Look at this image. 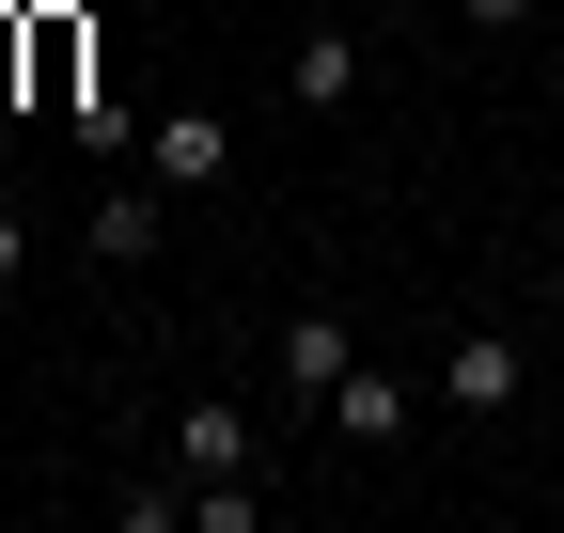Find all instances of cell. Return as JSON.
Here are the masks:
<instances>
[{"mask_svg":"<svg viewBox=\"0 0 564 533\" xmlns=\"http://www.w3.org/2000/svg\"><path fill=\"white\" fill-rule=\"evenodd\" d=\"M158 205H173L158 173H141V188H110V205H95V251H110V266H141V251H158Z\"/></svg>","mask_w":564,"mask_h":533,"instance_id":"obj_8","label":"cell"},{"mask_svg":"<svg viewBox=\"0 0 564 533\" xmlns=\"http://www.w3.org/2000/svg\"><path fill=\"white\" fill-rule=\"evenodd\" d=\"M345 361H361V346H345V314H282V346H267V377H282V409H329V392H345Z\"/></svg>","mask_w":564,"mask_h":533,"instance_id":"obj_2","label":"cell"},{"mask_svg":"<svg viewBox=\"0 0 564 533\" xmlns=\"http://www.w3.org/2000/svg\"><path fill=\"white\" fill-rule=\"evenodd\" d=\"M423 409H440V392H408V377H377V361H345V392H329V424L361 439V455H392V439H408Z\"/></svg>","mask_w":564,"mask_h":533,"instance_id":"obj_7","label":"cell"},{"mask_svg":"<svg viewBox=\"0 0 564 533\" xmlns=\"http://www.w3.org/2000/svg\"><path fill=\"white\" fill-rule=\"evenodd\" d=\"M141 173H158V188H220L236 173V126L220 110H158V126H141Z\"/></svg>","mask_w":564,"mask_h":533,"instance_id":"obj_3","label":"cell"},{"mask_svg":"<svg viewBox=\"0 0 564 533\" xmlns=\"http://www.w3.org/2000/svg\"><path fill=\"white\" fill-rule=\"evenodd\" d=\"M470 32H533V0H470Z\"/></svg>","mask_w":564,"mask_h":533,"instance_id":"obj_9","label":"cell"},{"mask_svg":"<svg viewBox=\"0 0 564 533\" xmlns=\"http://www.w3.org/2000/svg\"><path fill=\"white\" fill-rule=\"evenodd\" d=\"M173 471H188V487H236V471H267V424L236 409V392H188V409H173Z\"/></svg>","mask_w":564,"mask_h":533,"instance_id":"obj_1","label":"cell"},{"mask_svg":"<svg viewBox=\"0 0 564 533\" xmlns=\"http://www.w3.org/2000/svg\"><path fill=\"white\" fill-rule=\"evenodd\" d=\"M17 266H32V220H17V205H0V283H17Z\"/></svg>","mask_w":564,"mask_h":533,"instance_id":"obj_10","label":"cell"},{"mask_svg":"<svg viewBox=\"0 0 564 533\" xmlns=\"http://www.w3.org/2000/svg\"><path fill=\"white\" fill-rule=\"evenodd\" d=\"M32 110H47V126L110 110V95H95V32H79V17H32Z\"/></svg>","mask_w":564,"mask_h":533,"instance_id":"obj_6","label":"cell"},{"mask_svg":"<svg viewBox=\"0 0 564 533\" xmlns=\"http://www.w3.org/2000/svg\"><path fill=\"white\" fill-rule=\"evenodd\" d=\"M518 377H533V361L502 346V329H470V346H455L440 377H423V392H440V409H455V424H502V409H518Z\"/></svg>","mask_w":564,"mask_h":533,"instance_id":"obj_4","label":"cell"},{"mask_svg":"<svg viewBox=\"0 0 564 533\" xmlns=\"http://www.w3.org/2000/svg\"><path fill=\"white\" fill-rule=\"evenodd\" d=\"M282 95H299V110H345V95H361V32H345V17H299V32H282Z\"/></svg>","mask_w":564,"mask_h":533,"instance_id":"obj_5","label":"cell"}]
</instances>
